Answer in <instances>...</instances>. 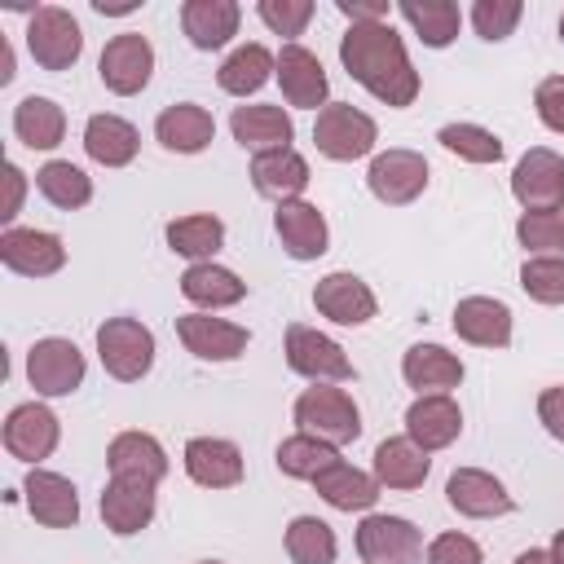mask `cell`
<instances>
[{
	"mask_svg": "<svg viewBox=\"0 0 564 564\" xmlns=\"http://www.w3.org/2000/svg\"><path fill=\"white\" fill-rule=\"evenodd\" d=\"M339 62L344 70L383 106L401 110L419 97V70L410 66L405 40L388 22H357L339 35Z\"/></svg>",
	"mask_w": 564,
	"mask_h": 564,
	"instance_id": "cell-1",
	"label": "cell"
},
{
	"mask_svg": "<svg viewBox=\"0 0 564 564\" xmlns=\"http://www.w3.org/2000/svg\"><path fill=\"white\" fill-rule=\"evenodd\" d=\"M295 423H300V432H308V436H317V441H326V445H335V449L361 436V410H357V401H352L344 388H335V383H313V388H304V392L295 397Z\"/></svg>",
	"mask_w": 564,
	"mask_h": 564,
	"instance_id": "cell-2",
	"label": "cell"
},
{
	"mask_svg": "<svg viewBox=\"0 0 564 564\" xmlns=\"http://www.w3.org/2000/svg\"><path fill=\"white\" fill-rule=\"evenodd\" d=\"M97 357L110 379L137 383L154 366V330L137 317H106L97 326Z\"/></svg>",
	"mask_w": 564,
	"mask_h": 564,
	"instance_id": "cell-3",
	"label": "cell"
},
{
	"mask_svg": "<svg viewBox=\"0 0 564 564\" xmlns=\"http://www.w3.org/2000/svg\"><path fill=\"white\" fill-rule=\"evenodd\" d=\"M379 141V128L366 110H357L352 101H326L317 110V123H313V145L335 159V163H352V159H366Z\"/></svg>",
	"mask_w": 564,
	"mask_h": 564,
	"instance_id": "cell-4",
	"label": "cell"
},
{
	"mask_svg": "<svg viewBox=\"0 0 564 564\" xmlns=\"http://www.w3.org/2000/svg\"><path fill=\"white\" fill-rule=\"evenodd\" d=\"M26 48L44 70H70L84 53V31L62 4H40L26 18Z\"/></svg>",
	"mask_w": 564,
	"mask_h": 564,
	"instance_id": "cell-5",
	"label": "cell"
},
{
	"mask_svg": "<svg viewBox=\"0 0 564 564\" xmlns=\"http://www.w3.org/2000/svg\"><path fill=\"white\" fill-rule=\"evenodd\" d=\"M286 366L313 383H348L357 375L348 352L330 335H322L317 326H304V322L286 326Z\"/></svg>",
	"mask_w": 564,
	"mask_h": 564,
	"instance_id": "cell-6",
	"label": "cell"
},
{
	"mask_svg": "<svg viewBox=\"0 0 564 564\" xmlns=\"http://www.w3.org/2000/svg\"><path fill=\"white\" fill-rule=\"evenodd\" d=\"M97 75L115 97H137L150 75H154V48L141 31H123L115 40H106L101 57H97Z\"/></svg>",
	"mask_w": 564,
	"mask_h": 564,
	"instance_id": "cell-7",
	"label": "cell"
},
{
	"mask_svg": "<svg viewBox=\"0 0 564 564\" xmlns=\"http://www.w3.org/2000/svg\"><path fill=\"white\" fill-rule=\"evenodd\" d=\"M84 352L62 335L35 339L26 352V379L40 397H70L84 383Z\"/></svg>",
	"mask_w": 564,
	"mask_h": 564,
	"instance_id": "cell-8",
	"label": "cell"
},
{
	"mask_svg": "<svg viewBox=\"0 0 564 564\" xmlns=\"http://www.w3.org/2000/svg\"><path fill=\"white\" fill-rule=\"evenodd\" d=\"M511 194L524 212H555L564 207V159L546 145H533L520 154L511 172Z\"/></svg>",
	"mask_w": 564,
	"mask_h": 564,
	"instance_id": "cell-9",
	"label": "cell"
},
{
	"mask_svg": "<svg viewBox=\"0 0 564 564\" xmlns=\"http://www.w3.org/2000/svg\"><path fill=\"white\" fill-rule=\"evenodd\" d=\"M357 555L366 564H423V533L405 516H366L357 524Z\"/></svg>",
	"mask_w": 564,
	"mask_h": 564,
	"instance_id": "cell-10",
	"label": "cell"
},
{
	"mask_svg": "<svg viewBox=\"0 0 564 564\" xmlns=\"http://www.w3.org/2000/svg\"><path fill=\"white\" fill-rule=\"evenodd\" d=\"M366 185L379 203L388 207H405L414 203L423 189H427V159L419 150H383L370 159V172H366Z\"/></svg>",
	"mask_w": 564,
	"mask_h": 564,
	"instance_id": "cell-11",
	"label": "cell"
},
{
	"mask_svg": "<svg viewBox=\"0 0 564 564\" xmlns=\"http://www.w3.org/2000/svg\"><path fill=\"white\" fill-rule=\"evenodd\" d=\"M4 449L13 454V458H22V463H40V458H48L53 449H57V441H62V423H57V414L48 410V405H40V401H22V405H13L9 410V419H4Z\"/></svg>",
	"mask_w": 564,
	"mask_h": 564,
	"instance_id": "cell-12",
	"label": "cell"
},
{
	"mask_svg": "<svg viewBox=\"0 0 564 564\" xmlns=\"http://www.w3.org/2000/svg\"><path fill=\"white\" fill-rule=\"evenodd\" d=\"M445 498L458 516L467 520H494V516H511L516 498L507 494V485L480 467H454L445 480Z\"/></svg>",
	"mask_w": 564,
	"mask_h": 564,
	"instance_id": "cell-13",
	"label": "cell"
},
{
	"mask_svg": "<svg viewBox=\"0 0 564 564\" xmlns=\"http://www.w3.org/2000/svg\"><path fill=\"white\" fill-rule=\"evenodd\" d=\"M176 335L185 344V352H194L198 361H238L247 352V326L212 317V313H185L176 317Z\"/></svg>",
	"mask_w": 564,
	"mask_h": 564,
	"instance_id": "cell-14",
	"label": "cell"
},
{
	"mask_svg": "<svg viewBox=\"0 0 564 564\" xmlns=\"http://www.w3.org/2000/svg\"><path fill=\"white\" fill-rule=\"evenodd\" d=\"M106 467L110 480H132V485H154L167 476V449L150 432H119L106 445Z\"/></svg>",
	"mask_w": 564,
	"mask_h": 564,
	"instance_id": "cell-15",
	"label": "cell"
},
{
	"mask_svg": "<svg viewBox=\"0 0 564 564\" xmlns=\"http://www.w3.org/2000/svg\"><path fill=\"white\" fill-rule=\"evenodd\" d=\"M0 260H4V269L22 273V278H48L66 264V247L48 229H13L9 225L0 234Z\"/></svg>",
	"mask_w": 564,
	"mask_h": 564,
	"instance_id": "cell-16",
	"label": "cell"
},
{
	"mask_svg": "<svg viewBox=\"0 0 564 564\" xmlns=\"http://www.w3.org/2000/svg\"><path fill=\"white\" fill-rule=\"evenodd\" d=\"M278 84H282L286 106H300V110H322L326 97H330V79L322 70L317 53H308L304 44H282V53H278Z\"/></svg>",
	"mask_w": 564,
	"mask_h": 564,
	"instance_id": "cell-17",
	"label": "cell"
},
{
	"mask_svg": "<svg viewBox=\"0 0 564 564\" xmlns=\"http://www.w3.org/2000/svg\"><path fill=\"white\" fill-rule=\"evenodd\" d=\"M313 304L322 317H330L335 326H366L379 308L375 291L357 278V273H326L317 286H313Z\"/></svg>",
	"mask_w": 564,
	"mask_h": 564,
	"instance_id": "cell-18",
	"label": "cell"
},
{
	"mask_svg": "<svg viewBox=\"0 0 564 564\" xmlns=\"http://www.w3.org/2000/svg\"><path fill=\"white\" fill-rule=\"evenodd\" d=\"M463 432V410L449 392H432V397H419L410 410H405V436L419 445V449H445L454 445Z\"/></svg>",
	"mask_w": 564,
	"mask_h": 564,
	"instance_id": "cell-19",
	"label": "cell"
},
{
	"mask_svg": "<svg viewBox=\"0 0 564 564\" xmlns=\"http://www.w3.org/2000/svg\"><path fill=\"white\" fill-rule=\"evenodd\" d=\"M181 463H185V476L203 489H234L242 480V449L225 436H194Z\"/></svg>",
	"mask_w": 564,
	"mask_h": 564,
	"instance_id": "cell-20",
	"label": "cell"
},
{
	"mask_svg": "<svg viewBox=\"0 0 564 564\" xmlns=\"http://www.w3.org/2000/svg\"><path fill=\"white\" fill-rule=\"evenodd\" d=\"M273 229H278V238H282V247H286L291 260H317V256H326L330 229H326V216L313 203H304V198L278 203Z\"/></svg>",
	"mask_w": 564,
	"mask_h": 564,
	"instance_id": "cell-21",
	"label": "cell"
},
{
	"mask_svg": "<svg viewBox=\"0 0 564 564\" xmlns=\"http://www.w3.org/2000/svg\"><path fill=\"white\" fill-rule=\"evenodd\" d=\"M22 494H26V511L48 524V529H70L79 520V494L66 476L57 471H44V467H31L26 480H22Z\"/></svg>",
	"mask_w": 564,
	"mask_h": 564,
	"instance_id": "cell-22",
	"label": "cell"
},
{
	"mask_svg": "<svg viewBox=\"0 0 564 564\" xmlns=\"http://www.w3.org/2000/svg\"><path fill=\"white\" fill-rule=\"evenodd\" d=\"M229 132L242 150L264 154V150H286L295 141V123L282 106H234Z\"/></svg>",
	"mask_w": 564,
	"mask_h": 564,
	"instance_id": "cell-23",
	"label": "cell"
},
{
	"mask_svg": "<svg viewBox=\"0 0 564 564\" xmlns=\"http://www.w3.org/2000/svg\"><path fill=\"white\" fill-rule=\"evenodd\" d=\"M454 330L458 339L476 348H507L511 344V308L494 295H467L454 304Z\"/></svg>",
	"mask_w": 564,
	"mask_h": 564,
	"instance_id": "cell-24",
	"label": "cell"
},
{
	"mask_svg": "<svg viewBox=\"0 0 564 564\" xmlns=\"http://www.w3.org/2000/svg\"><path fill=\"white\" fill-rule=\"evenodd\" d=\"M251 185H256V194H264V198L291 203V198H300V194L308 189V163H304V154H300L295 145H286V150H264V154L251 159Z\"/></svg>",
	"mask_w": 564,
	"mask_h": 564,
	"instance_id": "cell-25",
	"label": "cell"
},
{
	"mask_svg": "<svg viewBox=\"0 0 564 564\" xmlns=\"http://www.w3.org/2000/svg\"><path fill=\"white\" fill-rule=\"evenodd\" d=\"M238 22H242V9L234 0H185L181 4V26H185L189 44L203 53L225 48L238 35Z\"/></svg>",
	"mask_w": 564,
	"mask_h": 564,
	"instance_id": "cell-26",
	"label": "cell"
},
{
	"mask_svg": "<svg viewBox=\"0 0 564 564\" xmlns=\"http://www.w3.org/2000/svg\"><path fill=\"white\" fill-rule=\"evenodd\" d=\"M154 137H159V145L172 150V154H198V150H207L212 137H216V119H212V110H203V106H194V101H176V106H167V110L154 119Z\"/></svg>",
	"mask_w": 564,
	"mask_h": 564,
	"instance_id": "cell-27",
	"label": "cell"
},
{
	"mask_svg": "<svg viewBox=\"0 0 564 564\" xmlns=\"http://www.w3.org/2000/svg\"><path fill=\"white\" fill-rule=\"evenodd\" d=\"M401 379L419 392V397H432V392H449L463 383V361L441 348V344H414L405 348L401 357Z\"/></svg>",
	"mask_w": 564,
	"mask_h": 564,
	"instance_id": "cell-28",
	"label": "cell"
},
{
	"mask_svg": "<svg viewBox=\"0 0 564 564\" xmlns=\"http://www.w3.org/2000/svg\"><path fill=\"white\" fill-rule=\"evenodd\" d=\"M313 489H317V498L326 502V507H335V511H370L375 502H379V480L370 476V471H361V467H352V463H330L317 480H313Z\"/></svg>",
	"mask_w": 564,
	"mask_h": 564,
	"instance_id": "cell-29",
	"label": "cell"
},
{
	"mask_svg": "<svg viewBox=\"0 0 564 564\" xmlns=\"http://www.w3.org/2000/svg\"><path fill=\"white\" fill-rule=\"evenodd\" d=\"M101 520L110 533L132 538L154 520V485H132V480H110L101 494Z\"/></svg>",
	"mask_w": 564,
	"mask_h": 564,
	"instance_id": "cell-30",
	"label": "cell"
},
{
	"mask_svg": "<svg viewBox=\"0 0 564 564\" xmlns=\"http://www.w3.org/2000/svg\"><path fill=\"white\" fill-rule=\"evenodd\" d=\"M181 295L189 300V304H198V308H234L242 295H247V282L234 273V269H225V264H216V260H203V264H189L185 273H181Z\"/></svg>",
	"mask_w": 564,
	"mask_h": 564,
	"instance_id": "cell-31",
	"label": "cell"
},
{
	"mask_svg": "<svg viewBox=\"0 0 564 564\" xmlns=\"http://www.w3.org/2000/svg\"><path fill=\"white\" fill-rule=\"evenodd\" d=\"M432 471L427 449H419L410 436H388L375 449V480L383 489H419Z\"/></svg>",
	"mask_w": 564,
	"mask_h": 564,
	"instance_id": "cell-32",
	"label": "cell"
},
{
	"mask_svg": "<svg viewBox=\"0 0 564 564\" xmlns=\"http://www.w3.org/2000/svg\"><path fill=\"white\" fill-rule=\"evenodd\" d=\"M84 150H88V159L101 163V167H128V163L137 159V150H141V137H137V128H132L128 119H119V115H93V119L84 123Z\"/></svg>",
	"mask_w": 564,
	"mask_h": 564,
	"instance_id": "cell-33",
	"label": "cell"
},
{
	"mask_svg": "<svg viewBox=\"0 0 564 564\" xmlns=\"http://www.w3.org/2000/svg\"><path fill=\"white\" fill-rule=\"evenodd\" d=\"M13 132L31 150H57L62 137H66V115H62V106L53 97H35L31 93V97H22L13 106Z\"/></svg>",
	"mask_w": 564,
	"mask_h": 564,
	"instance_id": "cell-34",
	"label": "cell"
},
{
	"mask_svg": "<svg viewBox=\"0 0 564 564\" xmlns=\"http://www.w3.org/2000/svg\"><path fill=\"white\" fill-rule=\"evenodd\" d=\"M269 75H278V57L264 48V44H242L234 48L220 70H216V84L229 93V97H251L269 84Z\"/></svg>",
	"mask_w": 564,
	"mask_h": 564,
	"instance_id": "cell-35",
	"label": "cell"
},
{
	"mask_svg": "<svg viewBox=\"0 0 564 564\" xmlns=\"http://www.w3.org/2000/svg\"><path fill=\"white\" fill-rule=\"evenodd\" d=\"M397 13L414 26V35L427 44V48H445L454 44L458 26H463V13L454 0H401Z\"/></svg>",
	"mask_w": 564,
	"mask_h": 564,
	"instance_id": "cell-36",
	"label": "cell"
},
{
	"mask_svg": "<svg viewBox=\"0 0 564 564\" xmlns=\"http://www.w3.org/2000/svg\"><path fill=\"white\" fill-rule=\"evenodd\" d=\"M163 238H167V247L176 256L203 264V260H212L225 247V225L216 216H176V220H167Z\"/></svg>",
	"mask_w": 564,
	"mask_h": 564,
	"instance_id": "cell-37",
	"label": "cell"
},
{
	"mask_svg": "<svg viewBox=\"0 0 564 564\" xmlns=\"http://www.w3.org/2000/svg\"><path fill=\"white\" fill-rule=\"evenodd\" d=\"M35 189H40L53 207H62V212H75V207H84V203L93 198L88 172L75 167L70 159H48V163L35 172Z\"/></svg>",
	"mask_w": 564,
	"mask_h": 564,
	"instance_id": "cell-38",
	"label": "cell"
},
{
	"mask_svg": "<svg viewBox=\"0 0 564 564\" xmlns=\"http://www.w3.org/2000/svg\"><path fill=\"white\" fill-rule=\"evenodd\" d=\"M330 463H339V449L308 436V432H295L278 445V471L291 476V480H317Z\"/></svg>",
	"mask_w": 564,
	"mask_h": 564,
	"instance_id": "cell-39",
	"label": "cell"
},
{
	"mask_svg": "<svg viewBox=\"0 0 564 564\" xmlns=\"http://www.w3.org/2000/svg\"><path fill=\"white\" fill-rule=\"evenodd\" d=\"M286 555L295 564H335V555H339L335 529L317 516H295L286 524Z\"/></svg>",
	"mask_w": 564,
	"mask_h": 564,
	"instance_id": "cell-40",
	"label": "cell"
},
{
	"mask_svg": "<svg viewBox=\"0 0 564 564\" xmlns=\"http://www.w3.org/2000/svg\"><path fill=\"white\" fill-rule=\"evenodd\" d=\"M516 238H520V247L533 251V256H555V260H564V207H555V212H524V216L516 220Z\"/></svg>",
	"mask_w": 564,
	"mask_h": 564,
	"instance_id": "cell-41",
	"label": "cell"
},
{
	"mask_svg": "<svg viewBox=\"0 0 564 564\" xmlns=\"http://www.w3.org/2000/svg\"><path fill=\"white\" fill-rule=\"evenodd\" d=\"M436 141H441L449 154L467 159V163H498V159H502V141H498L489 128H480V123H445V128L436 132Z\"/></svg>",
	"mask_w": 564,
	"mask_h": 564,
	"instance_id": "cell-42",
	"label": "cell"
},
{
	"mask_svg": "<svg viewBox=\"0 0 564 564\" xmlns=\"http://www.w3.org/2000/svg\"><path fill=\"white\" fill-rule=\"evenodd\" d=\"M520 286L538 304H564V260H555V256H529L520 264Z\"/></svg>",
	"mask_w": 564,
	"mask_h": 564,
	"instance_id": "cell-43",
	"label": "cell"
},
{
	"mask_svg": "<svg viewBox=\"0 0 564 564\" xmlns=\"http://www.w3.org/2000/svg\"><path fill=\"white\" fill-rule=\"evenodd\" d=\"M520 18H524L520 0H476L471 4V26L480 40H507Z\"/></svg>",
	"mask_w": 564,
	"mask_h": 564,
	"instance_id": "cell-44",
	"label": "cell"
},
{
	"mask_svg": "<svg viewBox=\"0 0 564 564\" xmlns=\"http://www.w3.org/2000/svg\"><path fill=\"white\" fill-rule=\"evenodd\" d=\"M256 13L273 35H304L313 18V0H260Z\"/></svg>",
	"mask_w": 564,
	"mask_h": 564,
	"instance_id": "cell-45",
	"label": "cell"
},
{
	"mask_svg": "<svg viewBox=\"0 0 564 564\" xmlns=\"http://www.w3.org/2000/svg\"><path fill=\"white\" fill-rule=\"evenodd\" d=\"M427 564H485V555L467 533H436L427 542Z\"/></svg>",
	"mask_w": 564,
	"mask_h": 564,
	"instance_id": "cell-46",
	"label": "cell"
},
{
	"mask_svg": "<svg viewBox=\"0 0 564 564\" xmlns=\"http://www.w3.org/2000/svg\"><path fill=\"white\" fill-rule=\"evenodd\" d=\"M533 106H538V119L551 132H564V75H546L533 93Z\"/></svg>",
	"mask_w": 564,
	"mask_h": 564,
	"instance_id": "cell-47",
	"label": "cell"
},
{
	"mask_svg": "<svg viewBox=\"0 0 564 564\" xmlns=\"http://www.w3.org/2000/svg\"><path fill=\"white\" fill-rule=\"evenodd\" d=\"M538 419L555 441H564V383H555L538 397Z\"/></svg>",
	"mask_w": 564,
	"mask_h": 564,
	"instance_id": "cell-48",
	"label": "cell"
},
{
	"mask_svg": "<svg viewBox=\"0 0 564 564\" xmlns=\"http://www.w3.org/2000/svg\"><path fill=\"white\" fill-rule=\"evenodd\" d=\"M4 203H0V220L9 225L18 212H22V194H26V172L18 163H4Z\"/></svg>",
	"mask_w": 564,
	"mask_h": 564,
	"instance_id": "cell-49",
	"label": "cell"
},
{
	"mask_svg": "<svg viewBox=\"0 0 564 564\" xmlns=\"http://www.w3.org/2000/svg\"><path fill=\"white\" fill-rule=\"evenodd\" d=\"M335 9L357 26V22H388V0H335Z\"/></svg>",
	"mask_w": 564,
	"mask_h": 564,
	"instance_id": "cell-50",
	"label": "cell"
},
{
	"mask_svg": "<svg viewBox=\"0 0 564 564\" xmlns=\"http://www.w3.org/2000/svg\"><path fill=\"white\" fill-rule=\"evenodd\" d=\"M9 79H13V44L0 40V84H9Z\"/></svg>",
	"mask_w": 564,
	"mask_h": 564,
	"instance_id": "cell-51",
	"label": "cell"
},
{
	"mask_svg": "<svg viewBox=\"0 0 564 564\" xmlns=\"http://www.w3.org/2000/svg\"><path fill=\"white\" fill-rule=\"evenodd\" d=\"M516 564H555V560H551V551H520Z\"/></svg>",
	"mask_w": 564,
	"mask_h": 564,
	"instance_id": "cell-52",
	"label": "cell"
},
{
	"mask_svg": "<svg viewBox=\"0 0 564 564\" xmlns=\"http://www.w3.org/2000/svg\"><path fill=\"white\" fill-rule=\"evenodd\" d=\"M551 560H555V564H564V529L551 538Z\"/></svg>",
	"mask_w": 564,
	"mask_h": 564,
	"instance_id": "cell-53",
	"label": "cell"
},
{
	"mask_svg": "<svg viewBox=\"0 0 564 564\" xmlns=\"http://www.w3.org/2000/svg\"><path fill=\"white\" fill-rule=\"evenodd\" d=\"M560 40H564V13H560Z\"/></svg>",
	"mask_w": 564,
	"mask_h": 564,
	"instance_id": "cell-54",
	"label": "cell"
},
{
	"mask_svg": "<svg viewBox=\"0 0 564 564\" xmlns=\"http://www.w3.org/2000/svg\"><path fill=\"white\" fill-rule=\"evenodd\" d=\"M198 564H220V560H198Z\"/></svg>",
	"mask_w": 564,
	"mask_h": 564,
	"instance_id": "cell-55",
	"label": "cell"
}]
</instances>
